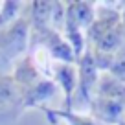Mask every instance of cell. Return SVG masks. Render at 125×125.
<instances>
[{
    "mask_svg": "<svg viewBox=\"0 0 125 125\" xmlns=\"http://www.w3.org/2000/svg\"><path fill=\"white\" fill-rule=\"evenodd\" d=\"M88 110L99 125H120L125 118V83L101 72Z\"/></svg>",
    "mask_w": 125,
    "mask_h": 125,
    "instance_id": "cell-1",
    "label": "cell"
},
{
    "mask_svg": "<svg viewBox=\"0 0 125 125\" xmlns=\"http://www.w3.org/2000/svg\"><path fill=\"white\" fill-rule=\"evenodd\" d=\"M31 42V24L26 13L6 28H0V61L6 70L28 53Z\"/></svg>",
    "mask_w": 125,
    "mask_h": 125,
    "instance_id": "cell-2",
    "label": "cell"
},
{
    "mask_svg": "<svg viewBox=\"0 0 125 125\" xmlns=\"http://www.w3.org/2000/svg\"><path fill=\"white\" fill-rule=\"evenodd\" d=\"M75 66H77V88H75V94L72 98L70 109L75 110V112H81L85 109H90L94 90H96L101 72L96 66V61H94L92 53L88 50H85L77 57Z\"/></svg>",
    "mask_w": 125,
    "mask_h": 125,
    "instance_id": "cell-3",
    "label": "cell"
},
{
    "mask_svg": "<svg viewBox=\"0 0 125 125\" xmlns=\"http://www.w3.org/2000/svg\"><path fill=\"white\" fill-rule=\"evenodd\" d=\"M31 42L35 46L42 48L53 59V62H72V64H75V61H77L72 46L66 42L62 33H59L57 30H53L50 26L31 28Z\"/></svg>",
    "mask_w": 125,
    "mask_h": 125,
    "instance_id": "cell-4",
    "label": "cell"
},
{
    "mask_svg": "<svg viewBox=\"0 0 125 125\" xmlns=\"http://www.w3.org/2000/svg\"><path fill=\"white\" fill-rule=\"evenodd\" d=\"M20 88L11 74H0V121H15L22 114Z\"/></svg>",
    "mask_w": 125,
    "mask_h": 125,
    "instance_id": "cell-5",
    "label": "cell"
},
{
    "mask_svg": "<svg viewBox=\"0 0 125 125\" xmlns=\"http://www.w3.org/2000/svg\"><path fill=\"white\" fill-rule=\"evenodd\" d=\"M57 92V85L52 79H48L46 75L41 77L39 81L31 83V85L20 88V96H22V110L30 109H41L44 107V103L50 101Z\"/></svg>",
    "mask_w": 125,
    "mask_h": 125,
    "instance_id": "cell-6",
    "label": "cell"
},
{
    "mask_svg": "<svg viewBox=\"0 0 125 125\" xmlns=\"http://www.w3.org/2000/svg\"><path fill=\"white\" fill-rule=\"evenodd\" d=\"M52 81L62 92V109H70L72 98L77 88V66L72 62H52Z\"/></svg>",
    "mask_w": 125,
    "mask_h": 125,
    "instance_id": "cell-7",
    "label": "cell"
},
{
    "mask_svg": "<svg viewBox=\"0 0 125 125\" xmlns=\"http://www.w3.org/2000/svg\"><path fill=\"white\" fill-rule=\"evenodd\" d=\"M64 8H66V20H70L83 31L88 30V26L96 19V4L94 2L72 0V2H64Z\"/></svg>",
    "mask_w": 125,
    "mask_h": 125,
    "instance_id": "cell-8",
    "label": "cell"
},
{
    "mask_svg": "<svg viewBox=\"0 0 125 125\" xmlns=\"http://www.w3.org/2000/svg\"><path fill=\"white\" fill-rule=\"evenodd\" d=\"M39 110H42L46 116L48 123H57V121H64L68 125H99L90 114L75 112L72 109H50V107H41Z\"/></svg>",
    "mask_w": 125,
    "mask_h": 125,
    "instance_id": "cell-9",
    "label": "cell"
},
{
    "mask_svg": "<svg viewBox=\"0 0 125 125\" xmlns=\"http://www.w3.org/2000/svg\"><path fill=\"white\" fill-rule=\"evenodd\" d=\"M26 2L20 0H4L0 2V28H6L13 24L19 17H22Z\"/></svg>",
    "mask_w": 125,
    "mask_h": 125,
    "instance_id": "cell-10",
    "label": "cell"
},
{
    "mask_svg": "<svg viewBox=\"0 0 125 125\" xmlns=\"http://www.w3.org/2000/svg\"><path fill=\"white\" fill-rule=\"evenodd\" d=\"M107 74H110L112 77H116L118 81L125 83V44L110 57L109 66H107Z\"/></svg>",
    "mask_w": 125,
    "mask_h": 125,
    "instance_id": "cell-11",
    "label": "cell"
},
{
    "mask_svg": "<svg viewBox=\"0 0 125 125\" xmlns=\"http://www.w3.org/2000/svg\"><path fill=\"white\" fill-rule=\"evenodd\" d=\"M121 26H123V33H125V9L121 11Z\"/></svg>",
    "mask_w": 125,
    "mask_h": 125,
    "instance_id": "cell-12",
    "label": "cell"
},
{
    "mask_svg": "<svg viewBox=\"0 0 125 125\" xmlns=\"http://www.w3.org/2000/svg\"><path fill=\"white\" fill-rule=\"evenodd\" d=\"M0 74H8V70L4 68V64H2V61H0Z\"/></svg>",
    "mask_w": 125,
    "mask_h": 125,
    "instance_id": "cell-13",
    "label": "cell"
}]
</instances>
